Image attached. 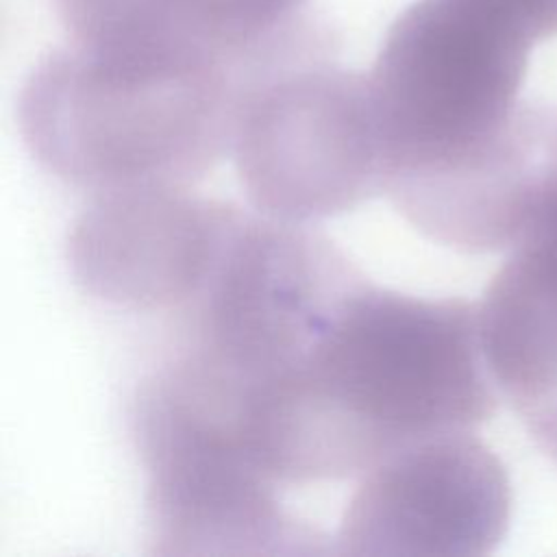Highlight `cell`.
<instances>
[{"label":"cell","instance_id":"cell-1","mask_svg":"<svg viewBox=\"0 0 557 557\" xmlns=\"http://www.w3.org/2000/svg\"><path fill=\"white\" fill-rule=\"evenodd\" d=\"M496 407L479 305L366 276L307 348L242 400L237 440L283 490L359 479L413 442L476 431Z\"/></svg>","mask_w":557,"mask_h":557},{"label":"cell","instance_id":"cell-2","mask_svg":"<svg viewBox=\"0 0 557 557\" xmlns=\"http://www.w3.org/2000/svg\"><path fill=\"white\" fill-rule=\"evenodd\" d=\"M381 194L424 237L505 250L524 220L544 115L520 109L518 46L457 0H420L366 74Z\"/></svg>","mask_w":557,"mask_h":557},{"label":"cell","instance_id":"cell-3","mask_svg":"<svg viewBox=\"0 0 557 557\" xmlns=\"http://www.w3.org/2000/svg\"><path fill=\"white\" fill-rule=\"evenodd\" d=\"M246 85L220 65L65 41L26 78L28 152L89 198L194 187L226 154Z\"/></svg>","mask_w":557,"mask_h":557},{"label":"cell","instance_id":"cell-4","mask_svg":"<svg viewBox=\"0 0 557 557\" xmlns=\"http://www.w3.org/2000/svg\"><path fill=\"white\" fill-rule=\"evenodd\" d=\"M231 154L252 207L318 222L381 194V148L368 76L335 59L283 70L244 89Z\"/></svg>","mask_w":557,"mask_h":557},{"label":"cell","instance_id":"cell-5","mask_svg":"<svg viewBox=\"0 0 557 557\" xmlns=\"http://www.w3.org/2000/svg\"><path fill=\"white\" fill-rule=\"evenodd\" d=\"M128 426L146 476L150 555H320L326 537L222 437L133 392Z\"/></svg>","mask_w":557,"mask_h":557},{"label":"cell","instance_id":"cell-6","mask_svg":"<svg viewBox=\"0 0 557 557\" xmlns=\"http://www.w3.org/2000/svg\"><path fill=\"white\" fill-rule=\"evenodd\" d=\"M511 483L474 433L413 442L359 476L335 535L342 555L481 557L505 537Z\"/></svg>","mask_w":557,"mask_h":557},{"label":"cell","instance_id":"cell-7","mask_svg":"<svg viewBox=\"0 0 557 557\" xmlns=\"http://www.w3.org/2000/svg\"><path fill=\"white\" fill-rule=\"evenodd\" d=\"M244 211L191 187L94 196L67 233L72 278L113 309L170 320L200 294Z\"/></svg>","mask_w":557,"mask_h":557},{"label":"cell","instance_id":"cell-8","mask_svg":"<svg viewBox=\"0 0 557 557\" xmlns=\"http://www.w3.org/2000/svg\"><path fill=\"white\" fill-rule=\"evenodd\" d=\"M67 41L222 65L255 83L333 59L339 39L307 0H54Z\"/></svg>","mask_w":557,"mask_h":557},{"label":"cell","instance_id":"cell-9","mask_svg":"<svg viewBox=\"0 0 557 557\" xmlns=\"http://www.w3.org/2000/svg\"><path fill=\"white\" fill-rule=\"evenodd\" d=\"M479 302L498 392L520 418L557 394V115H544L524 220Z\"/></svg>","mask_w":557,"mask_h":557},{"label":"cell","instance_id":"cell-10","mask_svg":"<svg viewBox=\"0 0 557 557\" xmlns=\"http://www.w3.org/2000/svg\"><path fill=\"white\" fill-rule=\"evenodd\" d=\"M522 422L527 424V431L535 446L553 461L557 463V394L535 407L533 411L522 416Z\"/></svg>","mask_w":557,"mask_h":557}]
</instances>
